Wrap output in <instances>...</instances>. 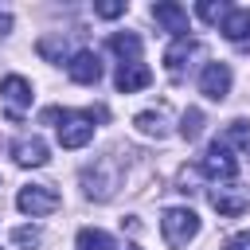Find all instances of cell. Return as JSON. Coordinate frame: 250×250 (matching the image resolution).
I'll return each instance as SVG.
<instances>
[{
    "label": "cell",
    "instance_id": "3957f363",
    "mask_svg": "<svg viewBox=\"0 0 250 250\" xmlns=\"http://www.w3.org/2000/svg\"><path fill=\"white\" fill-rule=\"evenodd\" d=\"M199 172H203V176H211V180H223V184H230V180L238 176V160H234L230 145H223V141L215 137V141H211V148L199 156Z\"/></svg>",
    "mask_w": 250,
    "mask_h": 250
},
{
    "label": "cell",
    "instance_id": "2e32d148",
    "mask_svg": "<svg viewBox=\"0 0 250 250\" xmlns=\"http://www.w3.org/2000/svg\"><path fill=\"white\" fill-rule=\"evenodd\" d=\"M78 250H117V242H113L105 230L82 227V230H78Z\"/></svg>",
    "mask_w": 250,
    "mask_h": 250
},
{
    "label": "cell",
    "instance_id": "30bf717a",
    "mask_svg": "<svg viewBox=\"0 0 250 250\" xmlns=\"http://www.w3.org/2000/svg\"><path fill=\"white\" fill-rule=\"evenodd\" d=\"M12 156H16V164L20 168H43L51 156H47V145H43V137H20L16 145H12Z\"/></svg>",
    "mask_w": 250,
    "mask_h": 250
},
{
    "label": "cell",
    "instance_id": "6da1fadb",
    "mask_svg": "<svg viewBox=\"0 0 250 250\" xmlns=\"http://www.w3.org/2000/svg\"><path fill=\"white\" fill-rule=\"evenodd\" d=\"M94 117H105V109L98 113H74V109H43V121H59V145L62 148H82L94 141Z\"/></svg>",
    "mask_w": 250,
    "mask_h": 250
},
{
    "label": "cell",
    "instance_id": "ffe728a7",
    "mask_svg": "<svg viewBox=\"0 0 250 250\" xmlns=\"http://www.w3.org/2000/svg\"><path fill=\"white\" fill-rule=\"evenodd\" d=\"M94 12H98L102 20H117V16H125V0H105V4H94Z\"/></svg>",
    "mask_w": 250,
    "mask_h": 250
},
{
    "label": "cell",
    "instance_id": "52a82bcc",
    "mask_svg": "<svg viewBox=\"0 0 250 250\" xmlns=\"http://www.w3.org/2000/svg\"><path fill=\"white\" fill-rule=\"evenodd\" d=\"M199 51V43L191 39V35H184V39H172L168 43V51H164V70H168V78L172 82H180V74H184V66H188V59Z\"/></svg>",
    "mask_w": 250,
    "mask_h": 250
},
{
    "label": "cell",
    "instance_id": "d6986e66",
    "mask_svg": "<svg viewBox=\"0 0 250 250\" xmlns=\"http://www.w3.org/2000/svg\"><path fill=\"white\" fill-rule=\"evenodd\" d=\"M39 55H43V59H55V62H62V55H66V43L47 35V39H39Z\"/></svg>",
    "mask_w": 250,
    "mask_h": 250
},
{
    "label": "cell",
    "instance_id": "8fae6325",
    "mask_svg": "<svg viewBox=\"0 0 250 250\" xmlns=\"http://www.w3.org/2000/svg\"><path fill=\"white\" fill-rule=\"evenodd\" d=\"M148 82H152V70H148L145 62H121V66H117V74H113V86H117L121 94L145 90Z\"/></svg>",
    "mask_w": 250,
    "mask_h": 250
},
{
    "label": "cell",
    "instance_id": "cb8c5ba5",
    "mask_svg": "<svg viewBox=\"0 0 250 250\" xmlns=\"http://www.w3.org/2000/svg\"><path fill=\"white\" fill-rule=\"evenodd\" d=\"M242 51H250V39H246V43H242Z\"/></svg>",
    "mask_w": 250,
    "mask_h": 250
},
{
    "label": "cell",
    "instance_id": "e0dca14e",
    "mask_svg": "<svg viewBox=\"0 0 250 250\" xmlns=\"http://www.w3.org/2000/svg\"><path fill=\"white\" fill-rule=\"evenodd\" d=\"M230 8H234V4H223V0H219V4H215V0H203V4L195 8V12H199V16L207 20V23H223Z\"/></svg>",
    "mask_w": 250,
    "mask_h": 250
},
{
    "label": "cell",
    "instance_id": "ac0fdd59",
    "mask_svg": "<svg viewBox=\"0 0 250 250\" xmlns=\"http://www.w3.org/2000/svg\"><path fill=\"white\" fill-rule=\"evenodd\" d=\"M199 129H203V113H199V109H188V113H184V121H180L184 141H195V137H199Z\"/></svg>",
    "mask_w": 250,
    "mask_h": 250
},
{
    "label": "cell",
    "instance_id": "4fadbf2b",
    "mask_svg": "<svg viewBox=\"0 0 250 250\" xmlns=\"http://www.w3.org/2000/svg\"><path fill=\"white\" fill-rule=\"evenodd\" d=\"M246 203H250V199H246L242 191H234V188H215V191H211V207H215L219 215H230V219H234V215L246 211Z\"/></svg>",
    "mask_w": 250,
    "mask_h": 250
},
{
    "label": "cell",
    "instance_id": "5bb4252c",
    "mask_svg": "<svg viewBox=\"0 0 250 250\" xmlns=\"http://www.w3.org/2000/svg\"><path fill=\"white\" fill-rule=\"evenodd\" d=\"M109 47L121 55V62H141V35H133V31H113Z\"/></svg>",
    "mask_w": 250,
    "mask_h": 250
},
{
    "label": "cell",
    "instance_id": "603a6c76",
    "mask_svg": "<svg viewBox=\"0 0 250 250\" xmlns=\"http://www.w3.org/2000/svg\"><path fill=\"white\" fill-rule=\"evenodd\" d=\"M8 31H12V16H8V12H0V35H8Z\"/></svg>",
    "mask_w": 250,
    "mask_h": 250
},
{
    "label": "cell",
    "instance_id": "9a60e30c",
    "mask_svg": "<svg viewBox=\"0 0 250 250\" xmlns=\"http://www.w3.org/2000/svg\"><path fill=\"white\" fill-rule=\"evenodd\" d=\"M145 137H164L168 133V113L164 109H145V113H137V121H133Z\"/></svg>",
    "mask_w": 250,
    "mask_h": 250
},
{
    "label": "cell",
    "instance_id": "5b68a950",
    "mask_svg": "<svg viewBox=\"0 0 250 250\" xmlns=\"http://www.w3.org/2000/svg\"><path fill=\"white\" fill-rule=\"evenodd\" d=\"M0 102H4V109H8L12 121H23V113L31 105V82L23 74H8L0 82Z\"/></svg>",
    "mask_w": 250,
    "mask_h": 250
},
{
    "label": "cell",
    "instance_id": "9c48e42d",
    "mask_svg": "<svg viewBox=\"0 0 250 250\" xmlns=\"http://www.w3.org/2000/svg\"><path fill=\"white\" fill-rule=\"evenodd\" d=\"M152 20H156L164 31H172L176 39H184V35H188V8H180V4H172V0L152 4Z\"/></svg>",
    "mask_w": 250,
    "mask_h": 250
},
{
    "label": "cell",
    "instance_id": "ba28073f",
    "mask_svg": "<svg viewBox=\"0 0 250 250\" xmlns=\"http://www.w3.org/2000/svg\"><path fill=\"white\" fill-rule=\"evenodd\" d=\"M66 74H70L74 82H82V86H94V82L102 78V59H98L94 51H74V55L66 59Z\"/></svg>",
    "mask_w": 250,
    "mask_h": 250
},
{
    "label": "cell",
    "instance_id": "7a4b0ae2",
    "mask_svg": "<svg viewBox=\"0 0 250 250\" xmlns=\"http://www.w3.org/2000/svg\"><path fill=\"white\" fill-rule=\"evenodd\" d=\"M160 230H164V242L172 250H180V246H188L199 234V215L191 207H168L164 219H160Z\"/></svg>",
    "mask_w": 250,
    "mask_h": 250
},
{
    "label": "cell",
    "instance_id": "d4e9b609",
    "mask_svg": "<svg viewBox=\"0 0 250 250\" xmlns=\"http://www.w3.org/2000/svg\"><path fill=\"white\" fill-rule=\"evenodd\" d=\"M125 250H141V246H125Z\"/></svg>",
    "mask_w": 250,
    "mask_h": 250
},
{
    "label": "cell",
    "instance_id": "277c9868",
    "mask_svg": "<svg viewBox=\"0 0 250 250\" xmlns=\"http://www.w3.org/2000/svg\"><path fill=\"white\" fill-rule=\"evenodd\" d=\"M59 203H62V195L51 188V184H31V188H20V195H16V207L23 211V215H51V211H59Z\"/></svg>",
    "mask_w": 250,
    "mask_h": 250
},
{
    "label": "cell",
    "instance_id": "7c38bea8",
    "mask_svg": "<svg viewBox=\"0 0 250 250\" xmlns=\"http://www.w3.org/2000/svg\"><path fill=\"white\" fill-rule=\"evenodd\" d=\"M219 31H223L230 43H238V47H242V43L250 39V8H230V12H227V20L219 23Z\"/></svg>",
    "mask_w": 250,
    "mask_h": 250
},
{
    "label": "cell",
    "instance_id": "44dd1931",
    "mask_svg": "<svg viewBox=\"0 0 250 250\" xmlns=\"http://www.w3.org/2000/svg\"><path fill=\"white\" fill-rule=\"evenodd\" d=\"M12 242H16V246H35V242H39V230H35V227H16V230H12Z\"/></svg>",
    "mask_w": 250,
    "mask_h": 250
},
{
    "label": "cell",
    "instance_id": "7402d4cb",
    "mask_svg": "<svg viewBox=\"0 0 250 250\" xmlns=\"http://www.w3.org/2000/svg\"><path fill=\"white\" fill-rule=\"evenodd\" d=\"M223 250H250V230H238L223 242Z\"/></svg>",
    "mask_w": 250,
    "mask_h": 250
},
{
    "label": "cell",
    "instance_id": "8992f818",
    "mask_svg": "<svg viewBox=\"0 0 250 250\" xmlns=\"http://www.w3.org/2000/svg\"><path fill=\"white\" fill-rule=\"evenodd\" d=\"M199 94L211 98V102H223L230 94V66L227 62H207L203 74H199Z\"/></svg>",
    "mask_w": 250,
    "mask_h": 250
}]
</instances>
